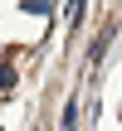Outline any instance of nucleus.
<instances>
[{
	"label": "nucleus",
	"instance_id": "f03ea898",
	"mask_svg": "<svg viewBox=\"0 0 122 131\" xmlns=\"http://www.w3.org/2000/svg\"><path fill=\"white\" fill-rule=\"evenodd\" d=\"M0 92H15V68L0 63Z\"/></svg>",
	"mask_w": 122,
	"mask_h": 131
},
{
	"label": "nucleus",
	"instance_id": "f257e3e1",
	"mask_svg": "<svg viewBox=\"0 0 122 131\" xmlns=\"http://www.w3.org/2000/svg\"><path fill=\"white\" fill-rule=\"evenodd\" d=\"M59 131H78V102H68V107H64V122H59Z\"/></svg>",
	"mask_w": 122,
	"mask_h": 131
},
{
	"label": "nucleus",
	"instance_id": "20e7f679",
	"mask_svg": "<svg viewBox=\"0 0 122 131\" xmlns=\"http://www.w3.org/2000/svg\"><path fill=\"white\" fill-rule=\"evenodd\" d=\"M83 19V0H68V24H78Z\"/></svg>",
	"mask_w": 122,
	"mask_h": 131
},
{
	"label": "nucleus",
	"instance_id": "7ed1b4c3",
	"mask_svg": "<svg viewBox=\"0 0 122 131\" xmlns=\"http://www.w3.org/2000/svg\"><path fill=\"white\" fill-rule=\"evenodd\" d=\"M24 10H29V15H54V5H49V0H24Z\"/></svg>",
	"mask_w": 122,
	"mask_h": 131
}]
</instances>
